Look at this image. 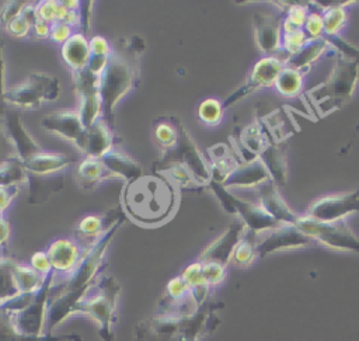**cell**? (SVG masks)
Segmentation results:
<instances>
[{"label": "cell", "instance_id": "6da1fadb", "mask_svg": "<svg viewBox=\"0 0 359 341\" xmlns=\"http://www.w3.org/2000/svg\"><path fill=\"white\" fill-rule=\"evenodd\" d=\"M122 209L143 227L165 223L177 210V185L163 174L140 175L126 182L122 191Z\"/></svg>", "mask_w": 359, "mask_h": 341}, {"label": "cell", "instance_id": "7a4b0ae2", "mask_svg": "<svg viewBox=\"0 0 359 341\" xmlns=\"http://www.w3.org/2000/svg\"><path fill=\"white\" fill-rule=\"evenodd\" d=\"M123 220H119L115 225H112L95 243L91 244L90 248H87L84 255L80 258L79 264L69 274L60 295L56 296L49 303L46 321L50 330L56 328V326H59L69 316H72L76 305L94 286L95 275L98 274L104 262L108 246L114 239L116 230L123 223Z\"/></svg>", "mask_w": 359, "mask_h": 341}, {"label": "cell", "instance_id": "3957f363", "mask_svg": "<svg viewBox=\"0 0 359 341\" xmlns=\"http://www.w3.org/2000/svg\"><path fill=\"white\" fill-rule=\"evenodd\" d=\"M217 303H203L189 314L161 313L135 326L136 341H199L216 328Z\"/></svg>", "mask_w": 359, "mask_h": 341}, {"label": "cell", "instance_id": "277c9868", "mask_svg": "<svg viewBox=\"0 0 359 341\" xmlns=\"http://www.w3.org/2000/svg\"><path fill=\"white\" fill-rule=\"evenodd\" d=\"M74 307L73 314H84L98 324V334L102 341H114V326L116 321V305L121 292L119 282L111 275H102Z\"/></svg>", "mask_w": 359, "mask_h": 341}, {"label": "cell", "instance_id": "5b68a950", "mask_svg": "<svg viewBox=\"0 0 359 341\" xmlns=\"http://www.w3.org/2000/svg\"><path fill=\"white\" fill-rule=\"evenodd\" d=\"M60 93L56 76L45 72H32L14 87L6 88L3 101L17 108L35 109L43 102L55 101Z\"/></svg>", "mask_w": 359, "mask_h": 341}, {"label": "cell", "instance_id": "8992f818", "mask_svg": "<svg viewBox=\"0 0 359 341\" xmlns=\"http://www.w3.org/2000/svg\"><path fill=\"white\" fill-rule=\"evenodd\" d=\"M137 84V72L133 66L112 55L104 73L101 74L100 95L105 121L109 123L118 102Z\"/></svg>", "mask_w": 359, "mask_h": 341}, {"label": "cell", "instance_id": "52a82bcc", "mask_svg": "<svg viewBox=\"0 0 359 341\" xmlns=\"http://www.w3.org/2000/svg\"><path fill=\"white\" fill-rule=\"evenodd\" d=\"M165 164H181L184 166L196 184H206L210 181V170L208 164L205 163L202 154L199 153L194 139L188 133V131L182 126V123L178 121V136L175 145L167 150L161 159V161L157 163V166H165Z\"/></svg>", "mask_w": 359, "mask_h": 341}, {"label": "cell", "instance_id": "ba28073f", "mask_svg": "<svg viewBox=\"0 0 359 341\" xmlns=\"http://www.w3.org/2000/svg\"><path fill=\"white\" fill-rule=\"evenodd\" d=\"M53 275H55V271H50L49 274H46L41 289L32 296V299L28 302L25 307L14 313L11 312L14 326L21 334L31 335V337L42 335L43 324L48 316L49 295L52 289Z\"/></svg>", "mask_w": 359, "mask_h": 341}, {"label": "cell", "instance_id": "9c48e42d", "mask_svg": "<svg viewBox=\"0 0 359 341\" xmlns=\"http://www.w3.org/2000/svg\"><path fill=\"white\" fill-rule=\"evenodd\" d=\"M297 229L310 239H316L328 247L338 250H351L359 253V240L349 232L348 227L339 223H324L310 218L299 219Z\"/></svg>", "mask_w": 359, "mask_h": 341}, {"label": "cell", "instance_id": "30bf717a", "mask_svg": "<svg viewBox=\"0 0 359 341\" xmlns=\"http://www.w3.org/2000/svg\"><path fill=\"white\" fill-rule=\"evenodd\" d=\"M41 125L50 133L72 142L80 152L86 150L87 129L81 121L79 111L62 109L43 116Z\"/></svg>", "mask_w": 359, "mask_h": 341}, {"label": "cell", "instance_id": "8fae6325", "mask_svg": "<svg viewBox=\"0 0 359 341\" xmlns=\"http://www.w3.org/2000/svg\"><path fill=\"white\" fill-rule=\"evenodd\" d=\"M0 128L4 132V136L8 138L10 142L14 145L17 153L15 157L21 161V164L42 150L41 146L31 136V133L25 129L17 112H1Z\"/></svg>", "mask_w": 359, "mask_h": 341}, {"label": "cell", "instance_id": "7c38bea8", "mask_svg": "<svg viewBox=\"0 0 359 341\" xmlns=\"http://www.w3.org/2000/svg\"><path fill=\"white\" fill-rule=\"evenodd\" d=\"M358 209H359V191L351 195L327 196L324 199H320L310 208L307 218L317 222L332 223Z\"/></svg>", "mask_w": 359, "mask_h": 341}, {"label": "cell", "instance_id": "4fadbf2b", "mask_svg": "<svg viewBox=\"0 0 359 341\" xmlns=\"http://www.w3.org/2000/svg\"><path fill=\"white\" fill-rule=\"evenodd\" d=\"M311 241L309 236H306L302 230L292 226H283V227H275L271 229L269 233L262 237L261 240L257 239L255 241V250L257 255H265L268 253L276 251V250H285L292 247H302Z\"/></svg>", "mask_w": 359, "mask_h": 341}, {"label": "cell", "instance_id": "5bb4252c", "mask_svg": "<svg viewBox=\"0 0 359 341\" xmlns=\"http://www.w3.org/2000/svg\"><path fill=\"white\" fill-rule=\"evenodd\" d=\"M244 229L240 225H233L229 227L220 237H217L215 241H212L201 254L199 262H216L223 267L229 264V261L233 258V254L236 251V247L243 239Z\"/></svg>", "mask_w": 359, "mask_h": 341}, {"label": "cell", "instance_id": "9a60e30c", "mask_svg": "<svg viewBox=\"0 0 359 341\" xmlns=\"http://www.w3.org/2000/svg\"><path fill=\"white\" fill-rule=\"evenodd\" d=\"M25 182L28 188L27 202L29 205H41L50 199V196L57 194L60 189H63L65 177L60 173L42 175L27 174Z\"/></svg>", "mask_w": 359, "mask_h": 341}, {"label": "cell", "instance_id": "2e32d148", "mask_svg": "<svg viewBox=\"0 0 359 341\" xmlns=\"http://www.w3.org/2000/svg\"><path fill=\"white\" fill-rule=\"evenodd\" d=\"M48 258L50 267L55 272H72L79 264L81 255L80 246L70 239H57L55 240L48 251Z\"/></svg>", "mask_w": 359, "mask_h": 341}, {"label": "cell", "instance_id": "e0dca14e", "mask_svg": "<svg viewBox=\"0 0 359 341\" xmlns=\"http://www.w3.org/2000/svg\"><path fill=\"white\" fill-rule=\"evenodd\" d=\"M114 133L111 132L105 118H98L90 128L86 136V157L101 159L114 149Z\"/></svg>", "mask_w": 359, "mask_h": 341}, {"label": "cell", "instance_id": "ac0fdd59", "mask_svg": "<svg viewBox=\"0 0 359 341\" xmlns=\"http://www.w3.org/2000/svg\"><path fill=\"white\" fill-rule=\"evenodd\" d=\"M76 159L73 156L65 154V153H56V152H46L41 150L31 159L22 163V167L25 168L27 174H53L60 173L65 167L72 164Z\"/></svg>", "mask_w": 359, "mask_h": 341}, {"label": "cell", "instance_id": "d6986e66", "mask_svg": "<svg viewBox=\"0 0 359 341\" xmlns=\"http://www.w3.org/2000/svg\"><path fill=\"white\" fill-rule=\"evenodd\" d=\"M101 161L111 177H121L126 182L143 175L142 167L137 164V161L121 150H109L105 156L101 157Z\"/></svg>", "mask_w": 359, "mask_h": 341}, {"label": "cell", "instance_id": "ffe728a7", "mask_svg": "<svg viewBox=\"0 0 359 341\" xmlns=\"http://www.w3.org/2000/svg\"><path fill=\"white\" fill-rule=\"evenodd\" d=\"M91 56L90 42L83 34H73L62 45V58L72 67L73 72L87 67Z\"/></svg>", "mask_w": 359, "mask_h": 341}, {"label": "cell", "instance_id": "44dd1931", "mask_svg": "<svg viewBox=\"0 0 359 341\" xmlns=\"http://www.w3.org/2000/svg\"><path fill=\"white\" fill-rule=\"evenodd\" d=\"M0 341H81L79 335H39L31 337L21 334L13 321V313L8 310H0Z\"/></svg>", "mask_w": 359, "mask_h": 341}, {"label": "cell", "instance_id": "7402d4cb", "mask_svg": "<svg viewBox=\"0 0 359 341\" xmlns=\"http://www.w3.org/2000/svg\"><path fill=\"white\" fill-rule=\"evenodd\" d=\"M266 178V171L259 161H252L250 164H243L233 168L229 175L223 180L224 185H241L250 187L261 182Z\"/></svg>", "mask_w": 359, "mask_h": 341}, {"label": "cell", "instance_id": "603a6c76", "mask_svg": "<svg viewBox=\"0 0 359 341\" xmlns=\"http://www.w3.org/2000/svg\"><path fill=\"white\" fill-rule=\"evenodd\" d=\"M77 182L84 188H93L104 180L112 178L104 167L101 159L86 157L77 167L76 171Z\"/></svg>", "mask_w": 359, "mask_h": 341}, {"label": "cell", "instance_id": "cb8c5ba5", "mask_svg": "<svg viewBox=\"0 0 359 341\" xmlns=\"http://www.w3.org/2000/svg\"><path fill=\"white\" fill-rule=\"evenodd\" d=\"M13 275H14L20 295L36 293L41 289L46 276L38 272L36 269H34L32 267L20 265V264H13Z\"/></svg>", "mask_w": 359, "mask_h": 341}, {"label": "cell", "instance_id": "d4e9b609", "mask_svg": "<svg viewBox=\"0 0 359 341\" xmlns=\"http://www.w3.org/2000/svg\"><path fill=\"white\" fill-rule=\"evenodd\" d=\"M178 121V118H160L154 122V139L164 152L170 150L177 142Z\"/></svg>", "mask_w": 359, "mask_h": 341}, {"label": "cell", "instance_id": "484cf974", "mask_svg": "<svg viewBox=\"0 0 359 341\" xmlns=\"http://www.w3.org/2000/svg\"><path fill=\"white\" fill-rule=\"evenodd\" d=\"M280 72H282V65L279 63V60H275L272 58L262 59L254 67V72L251 74V83L257 86H268L276 81Z\"/></svg>", "mask_w": 359, "mask_h": 341}, {"label": "cell", "instance_id": "4316f807", "mask_svg": "<svg viewBox=\"0 0 359 341\" xmlns=\"http://www.w3.org/2000/svg\"><path fill=\"white\" fill-rule=\"evenodd\" d=\"M107 216H100V215H90V216H86L84 219L80 220L79 226H77V232L84 237V239H88V240H98L112 225L115 223H111V222H107L105 220ZM123 220V219H121ZM119 222V220H118Z\"/></svg>", "mask_w": 359, "mask_h": 341}, {"label": "cell", "instance_id": "83f0119b", "mask_svg": "<svg viewBox=\"0 0 359 341\" xmlns=\"http://www.w3.org/2000/svg\"><path fill=\"white\" fill-rule=\"evenodd\" d=\"M27 171L17 157L0 161V187H13L25 181Z\"/></svg>", "mask_w": 359, "mask_h": 341}, {"label": "cell", "instance_id": "f1b7e54d", "mask_svg": "<svg viewBox=\"0 0 359 341\" xmlns=\"http://www.w3.org/2000/svg\"><path fill=\"white\" fill-rule=\"evenodd\" d=\"M223 107L217 100L208 98L198 108V116L206 125H216L220 122Z\"/></svg>", "mask_w": 359, "mask_h": 341}, {"label": "cell", "instance_id": "f546056e", "mask_svg": "<svg viewBox=\"0 0 359 341\" xmlns=\"http://www.w3.org/2000/svg\"><path fill=\"white\" fill-rule=\"evenodd\" d=\"M257 41L262 49L271 52L278 45V27L269 21H261L257 28Z\"/></svg>", "mask_w": 359, "mask_h": 341}, {"label": "cell", "instance_id": "4dcf8cb0", "mask_svg": "<svg viewBox=\"0 0 359 341\" xmlns=\"http://www.w3.org/2000/svg\"><path fill=\"white\" fill-rule=\"evenodd\" d=\"M276 84H278L279 91H282L286 95H290L300 90L302 76L299 74V72L287 69V70L280 72V74L276 79Z\"/></svg>", "mask_w": 359, "mask_h": 341}, {"label": "cell", "instance_id": "1f68e13d", "mask_svg": "<svg viewBox=\"0 0 359 341\" xmlns=\"http://www.w3.org/2000/svg\"><path fill=\"white\" fill-rule=\"evenodd\" d=\"M255 257H257L255 241L243 237L241 241L238 243V246L236 247V251H234L231 260L240 267H247L254 261Z\"/></svg>", "mask_w": 359, "mask_h": 341}, {"label": "cell", "instance_id": "d6a6232c", "mask_svg": "<svg viewBox=\"0 0 359 341\" xmlns=\"http://www.w3.org/2000/svg\"><path fill=\"white\" fill-rule=\"evenodd\" d=\"M167 295H168V302H170L167 305L181 302V300L187 299V296L192 297L191 296V288L188 286V283L184 281V278L181 275L168 282Z\"/></svg>", "mask_w": 359, "mask_h": 341}, {"label": "cell", "instance_id": "836d02e7", "mask_svg": "<svg viewBox=\"0 0 359 341\" xmlns=\"http://www.w3.org/2000/svg\"><path fill=\"white\" fill-rule=\"evenodd\" d=\"M202 264V275L205 282L210 285L220 283L226 276V267L216 262H201Z\"/></svg>", "mask_w": 359, "mask_h": 341}, {"label": "cell", "instance_id": "e575fe53", "mask_svg": "<svg viewBox=\"0 0 359 341\" xmlns=\"http://www.w3.org/2000/svg\"><path fill=\"white\" fill-rule=\"evenodd\" d=\"M27 4L28 3H25V1H10V3L4 4L3 10L0 11V24L7 28V25L22 13V10L25 8Z\"/></svg>", "mask_w": 359, "mask_h": 341}, {"label": "cell", "instance_id": "d590c367", "mask_svg": "<svg viewBox=\"0 0 359 341\" xmlns=\"http://www.w3.org/2000/svg\"><path fill=\"white\" fill-rule=\"evenodd\" d=\"M344 17H345V14H344V11L341 8H331V10H328L324 14V17H323L324 29L327 32H335L339 28V25L342 24Z\"/></svg>", "mask_w": 359, "mask_h": 341}, {"label": "cell", "instance_id": "8d00e7d4", "mask_svg": "<svg viewBox=\"0 0 359 341\" xmlns=\"http://www.w3.org/2000/svg\"><path fill=\"white\" fill-rule=\"evenodd\" d=\"M8 32L15 36V38H24L25 35L29 34V31L32 29L31 24L27 21V18L20 14L17 18H14L8 25H7Z\"/></svg>", "mask_w": 359, "mask_h": 341}, {"label": "cell", "instance_id": "74e56055", "mask_svg": "<svg viewBox=\"0 0 359 341\" xmlns=\"http://www.w3.org/2000/svg\"><path fill=\"white\" fill-rule=\"evenodd\" d=\"M72 27L65 22H55L50 27V39L59 44H65L72 36Z\"/></svg>", "mask_w": 359, "mask_h": 341}, {"label": "cell", "instance_id": "f35d334b", "mask_svg": "<svg viewBox=\"0 0 359 341\" xmlns=\"http://www.w3.org/2000/svg\"><path fill=\"white\" fill-rule=\"evenodd\" d=\"M304 34L302 31H293V32H286L285 35V46L290 51V52H294L297 53L302 46L304 45Z\"/></svg>", "mask_w": 359, "mask_h": 341}, {"label": "cell", "instance_id": "ab89813d", "mask_svg": "<svg viewBox=\"0 0 359 341\" xmlns=\"http://www.w3.org/2000/svg\"><path fill=\"white\" fill-rule=\"evenodd\" d=\"M90 51L91 55H100V56H112V51L109 48V44L102 36H93L90 41Z\"/></svg>", "mask_w": 359, "mask_h": 341}, {"label": "cell", "instance_id": "60d3db41", "mask_svg": "<svg viewBox=\"0 0 359 341\" xmlns=\"http://www.w3.org/2000/svg\"><path fill=\"white\" fill-rule=\"evenodd\" d=\"M31 267L34 269H36L38 272L46 275L49 274L52 269L50 267V262H49V258H48V254L46 253H35L32 257H31Z\"/></svg>", "mask_w": 359, "mask_h": 341}, {"label": "cell", "instance_id": "b9f144b4", "mask_svg": "<svg viewBox=\"0 0 359 341\" xmlns=\"http://www.w3.org/2000/svg\"><path fill=\"white\" fill-rule=\"evenodd\" d=\"M17 195H18V185L0 187V215L8 208V205Z\"/></svg>", "mask_w": 359, "mask_h": 341}, {"label": "cell", "instance_id": "7bdbcfd3", "mask_svg": "<svg viewBox=\"0 0 359 341\" xmlns=\"http://www.w3.org/2000/svg\"><path fill=\"white\" fill-rule=\"evenodd\" d=\"M306 28H307V31L311 34V35H314V36H317L323 29H324V21H323V18L320 17V15H311L309 20H307V24H306Z\"/></svg>", "mask_w": 359, "mask_h": 341}, {"label": "cell", "instance_id": "ee69618b", "mask_svg": "<svg viewBox=\"0 0 359 341\" xmlns=\"http://www.w3.org/2000/svg\"><path fill=\"white\" fill-rule=\"evenodd\" d=\"M128 49H129L132 53H135V55L142 53L143 49H144V41H143V38L139 36V35L130 36V38L128 39Z\"/></svg>", "mask_w": 359, "mask_h": 341}, {"label": "cell", "instance_id": "f6af8a7d", "mask_svg": "<svg viewBox=\"0 0 359 341\" xmlns=\"http://www.w3.org/2000/svg\"><path fill=\"white\" fill-rule=\"evenodd\" d=\"M8 236H10L8 222L3 218V215H0V257H4L1 253H3V247H4Z\"/></svg>", "mask_w": 359, "mask_h": 341}, {"label": "cell", "instance_id": "bcb514c9", "mask_svg": "<svg viewBox=\"0 0 359 341\" xmlns=\"http://www.w3.org/2000/svg\"><path fill=\"white\" fill-rule=\"evenodd\" d=\"M4 60H3V53H1V41H0V111H3V94H4Z\"/></svg>", "mask_w": 359, "mask_h": 341}]
</instances>
